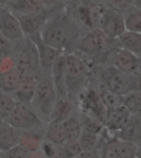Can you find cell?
<instances>
[{
  "label": "cell",
  "mask_w": 141,
  "mask_h": 158,
  "mask_svg": "<svg viewBox=\"0 0 141 158\" xmlns=\"http://www.w3.org/2000/svg\"><path fill=\"white\" fill-rule=\"evenodd\" d=\"M13 69H15V65H14V60L12 56L0 59V76L9 72Z\"/></svg>",
  "instance_id": "36"
},
{
  "label": "cell",
  "mask_w": 141,
  "mask_h": 158,
  "mask_svg": "<svg viewBox=\"0 0 141 158\" xmlns=\"http://www.w3.org/2000/svg\"><path fill=\"white\" fill-rule=\"evenodd\" d=\"M81 36V27L66 2L52 11L40 31L42 41L62 54L72 53Z\"/></svg>",
  "instance_id": "1"
},
{
  "label": "cell",
  "mask_w": 141,
  "mask_h": 158,
  "mask_svg": "<svg viewBox=\"0 0 141 158\" xmlns=\"http://www.w3.org/2000/svg\"><path fill=\"white\" fill-rule=\"evenodd\" d=\"M63 3H61L58 7L62 5ZM52 8L51 10L46 11L44 13H38V14H32V15H15L19 19L20 25H21L22 31L24 32L25 37L31 38L32 36H37L40 34V31L42 26L44 25L45 22L52 13V11L55 10L56 8Z\"/></svg>",
  "instance_id": "13"
},
{
  "label": "cell",
  "mask_w": 141,
  "mask_h": 158,
  "mask_svg": "<svg viewBox=\"0 0 141 158\" xmlns=\"http://www.w3.org/2000/svg\"><path fill=\"white\" fill-rule=\"evenodd\" d=\"M123 105L131 116L141 118V92L131 91L124 96Z\"/></svg>",
  "instance_id": "30"
},
{
  "label": "cell",
  "mask_w": 141,
  "mask_h": 158,
  "mask_svg": "<svg viewBox=\"0 0 141 158\" xmlns=\"http://www.w3.org/2000/svg\"><path fill=\"white\" fill-rule=\"evenodd\" d=\"M105 8L124 14L132 5V0H109L101 1Z\"/></svg>",
  "instance_id": "32"
},
{
  "label": "cell",
  "mask_w": 141,
  "mask_h": 158,
  "mask_svg": "<svg viewBox=\"0 0 141 158\" xmlns=\"http://www.w3.org/2000/svg\"><path fill=\"white\" fill-rule=\"evenodd\" d=\"M137 153H138V157L141 158V142L140 143H139L137 145Z\"/></svg>",
  "instance_id": "40"
},
{
  "label": "cell",
  "mask_w": 141,
  "mask_h": 158,
  "mask_svg": "<svg viewBox=\"0 0 141 158\" xmlns=\"http://www.w3.org/2000/svg\"><path fill=\"white\" fill-rule=\"evenodd\" d=\"M92 66L75 53L66 54V94L78 105L79 98L89 85Z\"/></svg>",
  "instance_id": "3"
},
{
  "label": "cell",
  "mask_w": 141,
  "mask_h": 158,
  "mask_svg": "<svg viewBox=\"0 0 141 158\" xmlns=\"http://www.w3.org/2000/svg\"><path fill=\"white\" fill-rule=\"evenodd\" d=\"M14 43L0 34V59L12 56Z\"/></svg>",
  "instance_id": "34"
},
{
  "label": "cell",
  "mask_w": 141,
  "mask_h": 158,
  "mask_svg": "<svg viewBox=\"0 0 141 158\" xmlns=\"http://www.w3.org/2000/svg\"><path fill=\"white\" fill-rule=\"evenodd\" d=\"M6 122L20 132L37 129L45 127L30 104H19L14 108Z\"/></svg>",
  "instance_id": "8"
},
{
  "label": "cell",
  "mask_w": 141,
  "mask_h": 158,
  "mask_svg": "<svg viewBox=\"0 0 141 158\" xmlns=\"http://www.w3.org/2000/svg\"><path fill=\"white\" fill-rule=\"evenodd\" d=\"M66 2V5L72 13L81 27L82 35L93 29L99 28L100 22L104 11L101 1H78Z\"/></svg>",
  "instance_id": "5"
},
{
  "label": "cell",
  "mask_w": 141,
  "mask_h": 158,
  "mask_svg": "<svg viewBox=\"0 0 141 158\" xmlns=\"http://www.w3.org/2000/svg\"><path fill=\"white\" fill-rule=\"evenodd\" d=\"M0 90H1V89H0Z\"/></svg>",
  "instance_id": "45"
},
{
  "label": "cell",
  "mask_w": 141,
  "mask_h": 158,
  "mask_svg": "<svg viewBox=\"0 0 141 158\" xmlns=\"http://www.w3.org/2000/svg\"><path fill=\"white\" fill-rule=\"evenodd\" d=\"M17 104L18 101L13 94L0 90V118L3 122L7 121Z\"/></svg>",
  "instance_id": "29"
},
{
  "label": "cell",
  "mask_w": 141,
  "mask_h": 158,
  "mask_svg": "<svg viewBox=\"0 0 141 158\" xmlns=\"http://www.w3.org/2000/svg\"><path fill=\"white\" fill-rule=\"evenodd\" d=\"M22 74L19 70L13 69L9 72L0 76V89L7 93L13 94L19 85Z\"/></svg>",
  "instance_id": "28"
},
{
  "label": "cell",
  "mask_w": 141,
  "mask_h": 158,
  "mask_svg": "<svg viewBox=\"0 0 141 158\" xmlns=\"http://www.w3.org/2000/svg\"><path fill=\"white\" fill-rule=\"evenodd\" d=\"M21 132L7 122L0 125V152H4L19 145Z\"/></svg>",
  "instance_id": "21"
},
{
  "label": "cell",
  "mask_w": 141,
  "mask_h": 158,
  "mask_svg": "<svg viewBox=\"0 0 141 158\" xmlns=\"http://www.w3.org/2000/svg\"><path fill=\"white\" fill-rule=\"evenodd\" d=\"M130 117V114L123 104L107 110L105 120V130L110 135L115 136V133H117L127 123Z\"/></svg>",
  "instance_id": "15"
},
{
  "label": "cell",
  "mask_w": 141,
  "mask_h": 158,
  "mask_svg": "<svg viewBox=\"0 0 141 158\" xmlns=\"http://www.w3.org/2000/svg\"><path fill=\"white\" fill-rule=\"evenodd\" d=\"M14 15H32L44 13L60 5V1L38 0H9L1 1Z\"/></svg>",
  "instance_id": "9"
},
{
  "label": "cell",
  "mask_w": 141,
  "mask_h": 158,
  "mask_svg": "<svg viewBox=\"0 0 141 158\" xmlns=\"http://www.w3.org/2000/svg\"><path fill=\"white\" fill-rule=\"evenodd\" d=\"M3 123V120H2V119H1V118H0V125L2 124V123Z\"/></svg>",
  "instance_id": "41"
},
{
  "label": "cell",
  "mask_w": 141,
  "mask_h": 158,
  "mask_svg": "<svg viewBox=\"0 0 141 158\" xmlns=\"http://www.w3.org/2000/svg\"><path fill=\"white\" fill-rule=\"evenodd\" d=\"M62 125L66 141L78 139L82 132L79 108L62 123Z\"/></svg>",
  "instance_id": "23"
},
{
  "label": "cell",
  "mask_w": 141,
  "mask_h": 158,
  "mask_svg": "<svg viewBox=\"0 0 141 158\" xmlns=\"http://www.w3.org/2000/svg\"><path fill=\"white\" fill-rule=\"evenodd\" d=\"M117 44V40L109 38L100 29H93L78 39L73 53L78 55L91 66L102 65L105 55Z\"/></svg>",
  "instance_id": "2"
},
{
  "label": "cell",
  "mask_w": 141,
  "mask_h": 158,
  "mask_svg": "<svg viewBox=\"0 0 141 158\" xmlns=\"http://www.w3.org/2000/svg\"><path fill=\"white\" fill-rule=\"evenodd\" d=\"M119 46L133 54L141 56V33L126 31L117 39Z\"/></svg>",
  "instance_id": "22"
},
{
  "label": "cell",
  "mask_w": 141,
  "mask_h": 158,
  "mask_svg": "<svg viewBox=\"0 0 141 158\" xmlns=\"http://www.w3.org/2000/svg\"><path fill=\"white\" fill-rule=\"evenodd\" d=\"M51 78L58 98L67 96L66 85V54H62L55 60L51 70Z\"/></svg>",
  "instance_id": "17"
},
{
  "label": "cell",
  "mask_w": 141,
  "mask_h": 158,
  "mask_svg": "<svg viewBox=\"0 0 141 158\" xmlns=\"http://www.w3.org/2000/svg\"><path fill=\"white\" fill-rule=\"evenodd\" d=\"M0 34L12 42L24 37L19 19L0 1Z\"/></svg>",
  "instance_id": "11"
},
{
  "label": "cell",
  "mask_w": 141,
  "mask_h": 158,
  "mask_svg": "<svg viewBox=\"0 0 141 158\" xmlns=\"http://www.w3.org/2000/svg\"><path fill=\"white\" fill-rule=\"evenodd\" d=\"M139 58H140V60H141V56H139Z\"/></svg>",
  "instance_id": "43"
},
{
  "label": "cell",
  "mask_w": 141,
  "mask_h": 158,
  "mask_svg": "<svg viewBox=\"0 0 141 158\" xmlns=\"http://www.w3.org/2000/svg\"><path fill=\"white\" fill-rule=\"evenodd\" d=\"M12 56L15 69L22 75H38L40 74V62L37 49L31 39L24 38L14 42Z\"/></svg>",
  "instance_id": "6"
},
{
  "label": "cell",
  "mask_w": 141,
  "mask_h": 158,
  "mask_svg": "<svg viewBox=\"0 0 141 158\" xmlns=\"http://www.w3.org/2000/svg\"><path fill=\"white\" fill-rule=\"evenodd\" d=\"M29 39H31L37 47L38 56H39L40 70L42 72L51 73V70L55 60L62 53L46 44L41 38L40 34Z\"/></svg>",
  "instance_id": "14"
},
{
  "label": "cell",
  "mask_w": 141,
  "mask_h": 158,
  "mask_svg": "<svg viewBox=\"0 0 141 158\" xmlns=\"http://www.w3.org/2000/svg\"><path fill=\"white\" fill-rule=\"evenodd\" d=\"M44 140L58 145H63L66 139L62 123L55 122L47 123L44 130Z\"/></svg>",
  "instance_id": "24"
},
{
  "label": "cell",
  "mask_w": 141,
  "mask_h": 158,
  "mask_svg": "<svg viewBox=\"0 0 141 158\" xmlns=\"http://www.w3.org/2000/svg\"><path fill=\"white\" fill-rule=\"evenodd\" d=\"M78 109V105L68 96L58 98L52 111L50 122L62 123Z\"/></svg>",
  "instance_id": "20"
},
{
  "label": "cell",
  "mask_w": 141,
  "mask_h": 158,
  "mask_svg": "<svg viewBox=\"0 0 141 158\" xmlns=\"http://www.w3.org/2000/svg\"><path fill=\"white\" fill-rule=\"evenodd\" d=\"M0 158H3L2 157V155H1V152H0Z\"/></svg>",
  "instance_id": "42"
},
{
  "label": "cell",
  "mask_w": 141,
  "mask_h": 158,
  "mask_svg": "<svg viewBox=\"0 0 141 158\" xmlns=\"http://www.w3.org/2000/svg\"><path fill=\"white\" fill-rule=\"evenodd\" d=\"M99 29L111 40H117L126 31L124 15L105 8L100 22Z\"/></svg>",
  "instance_id": "12"
},
{
  "label": "cell",
  "mask_w": 141,
  "mask_h": 158,
  "mask_svg": "<svg viewBox=\"0 0 141 158\" xmlns=\"http://www.w3.org/2000/svg\"><path fill=\"white\" fill-rule=\"evenodd\" d=\"M38 75H22L19 85L13 93L16 100L19 104H30L33 98Z\"/></svg>",
  "instance_id": "16"
},
{
  "label": "cell",
  "mask_w": 141,
  "mask_h": 158,
  "mask_svg": "<svg viewBox=\"0 0 141 158\" xmlns=\"http://www.w3.org/2000/svg\"><path fill=\"white\" fill-rule=\"evenodd\" d=\"M44 130L45 127H43L37 129L21 132L19 146L28 153L40 151L44 141Z\"/></svg>",
  "instance_id": "19"
},
{
  "label": "cell",
  "mask_w": 141,
  "mask_h": 158,
  "mask_svg": "<svg viewBox=\"0 0 141 158\" xmlns=\"http://www.w3.org/2000/svg\"><path fill=\"white\" fill-rule=\"evenodd\" d=\"M1 155L3 158H27L28 152L19 146H17L13 149L1 152Z\"/></svg>",
  "instance_id": "35"
},
{
  "label": "cell",
  "mask_w": 141,
  "mask_h": 158,
  "mask_svg": "<svg viewBox=\"0 0 141 158\" xmlns=\"http://www.w3.org/2000/svg\"><path fill=\"white\" fill-rule=\"evenodd\" d=\"M126 29L128 31L141 33V8L132 5L123 14Z\"/></svg>",
  "instance_id": "26"
},
{
  "label": "cell",
  "mask_w": 141,
  "mask_h": 158,
  "mask_svg": "<svg viewBox=\"0 0 141 158\" xmlns=\"http://www.w3.org/2000/svg\"><path fill=\"white\" fill-rule=\"evenodd\" d=\"M79 142L81 144L82 152H92L99 150L104 142V138L101 135H96L91 132L82 131L79 137Z\"/></svg>",
  "instance_id": "27"
},
{
  "label": "cell",
  "mask_w": 141,
  "mask_h": 158,
  "mask_svg": "<svg viewBox=\"0 0 141 158\" xmlns=\"http://www.w3.org/2000/svg\"><path fill=\"white\" fill-rule=\"evenodd\" d=\"M62 147L66 158H76L83 152L79 139L66 141Z\"/></svg>",
  "instance_id": "33"
},
{
  "label": "cell",
  "mask_w": 141,
  "mask_h": 158,
  "mask_svg": "<svg viewBox=\"0 0 141 158\" xmlns=\"http://www.w3.org/2000/svg\"><path fill=\"white\" fill-rule=\"evenodd\" d=\"M132 91L141 92V69L130 75Z\"/></svg>",
  "instance_id": "37"
},
{
  "label": "cell",
  "mask_w": 141,
  "mask_h": 158,
  "mask_svg": "<svg viewBox=\"0 0 141 158\" xmlns=\"http://www.w3.org/2000/svg\"><path fill=\"white\" fill-rule=\"evenodd\" d=\"M76 158H100L99 150H95L92 152H83L78 157Z\"/></svg>",
  "instance_id": "38"
},
{
  "label": "cell",
  "mask_w": 141,
  "mask_h": 158,
  "mask_svg": "<svg viewBox=\"0 0 141 158\" xmlns=\"http://www.w3.org/2000/svg\"><path fill=\"white\" fill-rule=\"evenodd\" d=\"M40 151L46 158H66L62 145L54 144L45 140L42 143Z\"/></svg>",
  "instance_id": "31"
},
{
  "label": "cell",
  "mask_w": 141,
  "mask_h": 158,
  "mask_svg": "<svg viewBox=\"0 0 141 158\" xmlns=\"http://www.w3.org/2000/svg\"><path fill=\"white\" fill-rule=\"evenodd\" d=\"M138 158H139V157H138Z\"/></svg>",
  "instance_id": "44"
},
{
  "label": "cell",
  "mask_w": 141,
  "mask_h": 158,
  "mask_svg": "<svg viewBox=\"0 0 141 158\" xmlns=\"http://www.w3.org/2000/svg\"><path fill=\"white\" fill-rule=\"evenodd\" d=\"M115 137L127 143L137 145L141 142V118L131 116Z\"/></svg>",
  "instance_id": "18"
},
{
  "label": "cell",
  "mask_w": 141,
  "mask_h": 158,
  "mask_svg": "<svg viewBox=\"0 0 141 158\" xmlns=\"http://www.w3.org/2000/svg\"><path fill=\"white\" fill-rule=\"evenodd\" d=\"M111 65L120 72L130 75L141 69L140 58L132 52L115 45L107 52L104 63Z\"/></svg>",
  "instance_id": "7"
},
{
  "label": "cell",
  "mask_w": 141,
  "mask_h": 158,
  "mask_svg": "<svg viewBox=\"0 0 141 158\" xmlns=\"http://www.w3.org/2000/svg\"><path fill=\"white\" fill-rule=\"evenodd\" d=\"M27 158H46L44 155L42 154L41 151H37V152H33L28 153V156Z\"/></svg>",
  "instance_id": "39"
},
{
  "label": "cell",
  "mask_w": 141,
  "mask_h": 158,
  "mask_svg": "<svg viewBox=\"0 0 141 158\" xmlns=\"http://www.w3.org/2000/svg\"><path fill=\"white\" fill-rule=\"evenodd\" d=\"M100 158H138L137 147L110 135L100 148Z\"/></svg>",
  "instance_id": "10"
},
{
  "label": "cell",
  "mask_w": 141,
  "mask_h": 158,
  "mask_svg": "<svg viewBox=\"0 0 141 158\" xmlns=\"http://www.w3.org/2000/svg\"><path fill=\"white\" fill-rule=\"evenodd\" d=\"M81 128L84 132H91L93 134L101 135L105 129L104 123L91 114L80 110Z\"/></svg>",
  "instance_id": "25"
},
{
  "label": "cell",
  "mask_w": 141,
  "mask_h": 158,
  "mask_svg": "<svg viewBox=\"0 0 141 158\" xmlns=\"http://www.w3.org/2000/svg\"><path fill=\"white\" fill-rule=\"evenodd\" d=\"M57 99L58 96L51 78V73L40 71L37 76L33 98L30 105L45 124L51 121Z\"/></svg>",
  "instance_id": "4"
}]
</instances>
